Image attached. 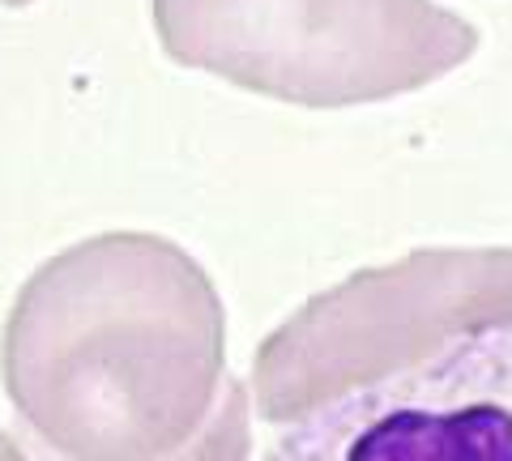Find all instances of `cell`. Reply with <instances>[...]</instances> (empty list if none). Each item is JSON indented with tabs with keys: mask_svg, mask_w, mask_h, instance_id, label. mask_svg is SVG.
Wrapping results in <instances>:
<instances>
[{
	"mask_svg": "<svg viewBox=\"0 0 512 461\" xmlns=\"http://www.w3.org/2000/svg\"><path fill=\"white\" fill-rule=\"evenodd\" d=\"M222 372V312L188 257L103 240L30 278L5 333L22 419L60 461L188 449Z\"/></svg>",
	"mask_w": 512,
	"mask_h": 461,
	"instance_id": "6da1fadb",
	"label": "cell"
},
{
	"mask_svg": "<svg viewBox=\"0 0 512 461\" xmlns=\"http://www.w3.org/2000/svg\"><path fill=\"white\" fill-rule=\"evenodd\" d=\"M256 461H512V321L312 406Z\"/></svg>",
	"mask_w": 512,
	"mask_h": 461,
	"instance_id": "7a4b0ae2",
	"label": "cell"
},
{
	"mask_svg": "<svg viewBox=\"0 0 512 461\" xmlns=\"http://www.w3.org/2000/svg\"><path fill=\"white\" fill-rule=\"evenodd\" d=\"M35 461H60L47 449L35 453ZM158 461H248V423H244V393L235 385L227 389V402H222L218 419L205 427V432L188 444V449L158 457Z\"/></svg>",
	"mask_w": 512,
	"mask_h": 461,
	"instance_id": "3957f363",
	"label": "cell"
},
{
	"mask_svg": "<svg viewBox=\"0 0 512 461\" xmlns=\"http://www.w3.org/2000/svg\"><path fill=\"white\" fill-rule=\"evenodd\" d=\"M0 461H26L22 449H18V444H13L5 432H0Z\"/></svg>",
	"mask_w": 512,
	"mask_h": 461,
	"instance_id": "277c9868",
	"label": "cell"
}]
</instances>
